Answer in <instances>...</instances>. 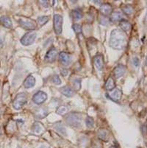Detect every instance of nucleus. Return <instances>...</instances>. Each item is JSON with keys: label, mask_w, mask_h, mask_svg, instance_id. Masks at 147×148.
<instances>
[{"label": "nucleus", "mask_w": 147, "mask_h": 148, "mask_svg": "<svg viewBox=\"0 0 147 148\" xmlns=\"http://www.w3.org/2000/svg\"><path fill=\"white\" fill-rule=\"evenodd\" d=\"M47 114H48V111L45 108H40L36 109V113H35L36 117L38 119H43L45 116H46Z\"/></svg>", "instance_id": "obj_18"}, {"label": "nucleus", "mask_w": 147, "mask_h": 148, "mask_svg": "<svg viewBox=\"0 0 147 148\" xmlns=\"http://www.w3.org/2000/svg\"><path fill=\"white\" fill-rule=\"evenodd\" d=\"M47 99V95L45 92L42 91H39L37 93H36L33 97H32V101L36 104L40 105L44 103Z\"/></svg>", "instance_id": "obj_7"}, {"label": "nucleus", "mask_w": 147, "mask_h": 148, "mask_svg": "<svg viewBox=\"0 0 147 148\" xmlns=\"http://www.w3.org/2000/svg\"><path fill=\"white\" fill-rule=\"evenodd\" d=\"M55 128L57 130L58 132H60L61 134H64V135H66V130L65 129V127H63V125L61 123H57L55 125Z\"/></svg>", "instance_id": "obj_25"}, {"label": "nucleus", "mask_w": 147, "mask_h": 148, "mask_svg": "<svg viewBox=\"0 0 147 148\" xmlns=\"http://www.w3.org/2000/svg\"><path fill=\"white\" fill-rule=\"evenodd\" d=\"M105 88H106V90H107V91H112V90H113L114 88H115L116 87V83H115V80H113V77H108V79L107 80V81H106V83H105Z\"/></svg>", "instance_id": "obj_20"}, {"label": "nucleus", "mask_w": 147, "mask_h": 148, "mask_svg": "<svg viewBox=\"0 0 147 148\" xmlns=\"http://www.w3.org/2000/svg\"><path fill=\"white\" fill-rule=\"evenodd\" d=\"M68 109L66 106H59L56 110V114H58V115L63 116L65 115V114H66L67 112H68Z\"/></svg>", "instance_id": "obj_23"}, {"label": "nucleus", "mask_w": 147, "mask_h": 148, "mask_svg": "<svg viewBox=\"0 0 147 148\" xmlns=\"http://www.w3.org/2000/svg\"><path fill=\"white\" fill-rule=\"evenodd\" d=\"M73 86H74V88H75L76 91L80 89L81 88V80L79 78H75L72 81Z\"/></svg>", "instance_id": "obj_27"}, {"label": "nucleus", "mask_w": 147, "mask_h": 148, "mask_svg": "<svg viewBox=\"0 0 147 148\" xmlns=\"http://www.w3.org/2000/svg\"><path fill=\"white\" fill-rule=\"evenodd\" d=\"M73 29L77 34H80L82 33V26L79 24H75L73 25Z\"/></svg>", "instance_id": "obj_30"}, {"label": "nucleus", "mask_w": 147, "mask_h": 148, "mask_svg": "<svg viewBox=\"0 0 147 148\" xmlns=\"http://www.w3.org/2000/svg\"><path fill=\"white\" fill-rule=\"evenodd\" d=\"M0 24L6 28H11L13 26L11 19L7 16H3L0 18Z\"/></svg>", "instance_id": "obj_17"}, {"label": "nucleus", "mask_w": 147, "mask_h": 148, "mask_svg": "<svg viewBox=\"0 0 147 148\" xmlns=\"http://www.w3.org/2000/svg\"><path fill=\"white\" fill-rule=\"evenodd\" d=\"M2 46V39H1V38H0V47H1Z\"/></svg>", "instance_id": "obj_37"}, {"label": "nucleus", "mask_w": 147, "mask_h": 148, "mask_svg": "<svg viewBox=\"0 0 147 148\" xmlns=\"http://www.w3.org/2000/svg\"><path fill=\"white\" fill-rule=\"evenodd\" d=\"M59 60H60V64L62 65L66 66H68L71 63V58L68 53L65 52H62L59 55Z\"/></svg>", "instance_id": "obj_11"}, {"label": "nucleus", "mask_w": 147, "mask_h": 148, "mask_svg": "<svg viewBox=\"0 0 147 148\" xmlns=\"http://www.w3.org/2000/svg\"><path fill=\"white\" fill-rule=\"evenodd\" d=\"M119 27H121V29H122V31H125V32H127V31H129V29H131L132 27V25L128 21H126V20H121V21H119Z\"/></svg>", "instance_id": "obj_19"}, {"label": "nucleus", "mask_w": 147, "mask_h": 148, "mask_svg": "<svg viewBox=\"0 0 147 148\" xmlns=\"http://www.w3.org/2000/svg\"><path fill=\"white\" fill-rule=\"evenodd\" d=\"M110 20L112 22H118L120 21L121 20H122V14H121V12H113L111 13L110 17Z\"/></svg>", "instance_id": "obj_21"}, {"label": "nucleus", "mask_w": 147, "mask_h": 148, "mask_svg": "<svg viewBox=\"0 0 147 148\" xmlns=\"http://www.w3.org/2000/svg\"><path fill=\"white\" fill-rule=\"evenodd\" d=\"M35 84H36V78L32 75H29L24 82V86L25 88H32Z\"/></svg>", "instance_id": "obj_14"}, {"label": "nucleus", "mask_w": 147, "mask_h": 148, "mask_svg": "<svg viewBox=\"0 0 147 148\" xmlns=\"http://www.w3.org/2000/svg\"><path fill=\"white\" fill-rule=\"evenodd\" d=\"M40 148H49V147H44V146H42V147H40Z\"/></svg>", "instance_id": "obj_38"}, {"label": "nucleus", "mask_w": 147, "mask_h": 148, "mask_svg": "<svg viewBox=\"0 0 147 148\" xmlns=\"http://www.w3.org/2000/svg\"><path fill=\"white\" fill-rule=\"evenodd\" d=\"M71 16H72L74 19L79 20L83 18V13L82 10H79V9H75V10H72V12H71Z\"/></svg>", "instance_id": "obj_22"}, {"label": "nucleus", "mask_w": 147, "mask_h": 148, "mask_svg": "<svg viewBox=\"0 0 147 148\" xmlns=\"http://www.w3.org/2000/svg\"><path fill=\"white\" fill-rule=\"evenodd\" d=\"M18 23H19L20 26L23 27L24 29H29V30H32L35 29L37 27L36 21L34 20L31 19L29 18H24V17H21L18 20Z\"/></svg>", "instance_id": "obj_4"}, {"label": "nucleus", "mask_w": 147, "mask_h": 148, "mask_svg": "<svg viewBox=\"0 0 147 148\" xmlns=\"http://www.w3.org/2000/svg\"><path fill=\"white\" fill-rule=\"evenodd\" d=\"M125 72H126V67L122 64H118L117 66H116L113 71V74L116 78H119L121 76H123Z\"/></svg>", "instance_id": "obj_12"}, {"label": "nucleus", "mask_w": 147, "mask_h": 148, "mask_svg": "<svg viewBox=\"0 0 147 148\" xmlns=\"http://www.w3.org/2000/svg\"><path fill=\"white\" fill-rule=\"evenodd\" d=\"M110 148H117V147H116L115 146H111V147H110Z\"/></svg>", "instance_id": "obj_39"}, {"label": "nucleus", "mask_w": 147, "mask_h": 148, "mask_svg": "<svg viewBox=\"0 0 147 148\" xmlns=\"http://www.w3.org/2000/svg\"><path fill=\"white\" fill-rule=\"evenodd\" d=\"M67 125L72 127H79L81 125V116L77 113H70L66 116Z\"/></svg>", "instance_id": "obj_2"}, {"label": "nucleus", "mask_w": 147, "mask_h": 148, "mask_svg": "<svg viewBox=\"0 0 147 148\" xmlns=\"http://www.w3.org/2000/svg\"><path fill=\"white\" fill-rule=\"evenodd\" d=\"M61 74L63 76H66L68 75V71H67V69H63L61 71Z\"/></svg>", "instance_id": "obj_36"}, {"label": "nucleus", "mask_w": 147, "mask_h": 148, "mask_svg": "<svg viewBox=\"0 0 147 148\" xmlns=\"http://www.w3.org/2000/svg\"><path fill=\"white\" fill-rule=\"evenodd\" d=\"M85 125L88 127H93L94 125V121L90 116H87L85 119Z\"/></svg>", "instance_id": "obj_29"}, {"label": "nucleus", "mask_w": 147, "mask_h": 148, "mask_svg": "<svg viewBox=\"0 0 147 148\" xmlns=\"http://www.w3.org/2000/svg\"><path fill=\"white\" fill-rule=\"evenodd\" d=\"M109 98L112 100L115 101V102H118V100L121 99V97H122V92L120 89L118 88H114L112 91H110L107 94Z\"/></svg>", "instance_id": "obj_9"}, {"label": "nucleus", "mask_w": 147, "mask_h": 148, "mask_svg": "<svg viewBox=\"0 0 147 148\" xmlns=\"http://www.w3.org/2000/svg\"><path fill=\"white\" fill-rule=\"evenodd\" d=\"M94 63L97 69L99 70V71L103 70L105 62H104V58L102 55H100V54L96 55L94 58Z\"/></svg>", "instance_id": "obj_10"}, {"label": "nucleus", "mask_w": 147, "mask_h": 148, "mask_svg": "<svg viewBox=\"0 0 147 148\" xmlns=\"http://www.w3.org/2000/svg\"><path fill=\"white\" fill-rule=\"evenodd\" d=\"M27 102V95L25 93H20L16 95L13 101V107L16 110L21 109Z\"/></svg>", "instance_id": "obj_3"}, {"label": "nucleus", "mask_w": 147, "mask_h": 148, "mask_svg": "<svg viewBox=\"0 0 147 148\" xmlns=\"http://www.w3.org/2000/svg\"><path fill=\"white\" fill-rule=\"evenodd\" d=\"M109 22V20L106 18V16H102L99 18V23L102 25H107Z\"/></svg>", "instance_id": "obj_31"}, {"label": "nucleus", "mask_w": 147, "mask_h": 148, "mask_svg": "<svg viewBox=\"0 0 147 148\" xmlns=\"http://www.w3.org/2000/svg\"><path fill=\"white\" fill-rule=\"evenodd\" d=\"M52 82L56 85H60L61 83V80H60V77H59L58 75H55L52 77Z\"/></svg>", "instance_id": "obj_32"}, {"label": "nucleus", "mask_w": 147, "mask_h": 148, "mask_svg": "<svg viewBox=\"0 0 147 148\" xmlns=\"http://www.w3.org/2000/svg\"><path fill=\"white\" fill-rule=\"evenodd\" d=\"M141 132H142L143 135L145 136L147 134V125H143L141 126Z\"/></svg>", "instance_id": "obj_34"}, {"label": "nucleus", "mask_w": 147, "mask_h": 148, "mask_svg": "<svg viewBox=\"0 0 147 148\" xmlns=\"http://www.w3.org/2000/svg\"><path fill=\"white\" fill-rule=\"evenodd\" d=\"M32 131L37 135L42 134L43 132L44 131V127L43 124L39 122H35L32 126Z\"/></svg>", "instance_id": "obj_13"}, {"label": "nucleus", "mask_w": 147, "mask_h": 148, "mask_svg": "<svg viewBox=\"0 0 147 148\" xmlns=\"http://www.w3.org/2000/svg\"><path fill=\"white\" fill-rule=\"evenodd\" d=\"M133 64H134V66L135 67H137L140 65V60L138 58L135 57L133 59Z\"/></svg>", "instance_id": "obj_33"}, {"label": "nucleus", "mask_w": 147, "mask_h": 148, "mask_svg": "<svg viewBox=\"0 0 147 148\" xmlns=\"http://www.w3.org/2000/svg\"><path fill=\"white\" fill-rule=\"evenodd\" d=\"M63 18L62 16L55 14L54 16V30L57 35H60L63 30Z\"/></svg>", "instance_id": "obj_5"}, {"label": "nucleus", "mask_w": 147, "mask_h": 148, "mask_svg": "<svg viewBox=\"0 0 147 148\" xmlns=\"http://www.w3.org/2000/svg\"><path fill=\"white\" fill-rule=\"evenodd\" d=\"M100 12L102 16H108L112 13V6L108 3L103 4L100 7Z\"/></svg>", "instance_id": "obj_15"}, {"label": "nucleus", "mask_w": 147, "mask_h": 148, "mask_svg": "<svg viewBox=\"0 0 147 148\" xmlns=\"http://www.w3.org/2000/svg\"><path fill=\"white\" fill-rule=\"evenodd\" d=\"M98 136L100 139L106 140L107 138V132L105 130H100L99 131Z\"/></svg>", "instance_id": "obj_28"}, {"label": "nucleus", "mask_w": 147, "mask_h": 148, "mask_svg": "<svg viewBox=\"0 0 147 148\" xmlns=\"http://www.w3.org/2000/svg\"><path fill=\"white\" fill-rule=\"evenodd\" d=\"M37 34L35 32H29L24 35L21 39V43L24 46H29L32 44L36 41Z\"/></svg>", "instance_id": "obj_6"}, {"label": "nucleus", "mask_w": 147, "mask_h": 148, "mask_svg": "<svg viewBox=\"0 0 147 148\" xmlns=\"http://www.w3.org/2000/svg\"><path fill=\"white\" fill-rule=\"evenodd\" d=\"M126 37L123 31L119 29H115L112 31L109 44L113 49L122 50L126 46Z\"/></svg>", "instance_id": "obj_1"}, {"label": "nucleus", "mask_w": 147, "mask_h": 148, "mask_svg": "<svg viewBox=\"0 0 147 148\" xmlns=\"http://www.w3.org/2000/svg\"><path fill=\"white\" fill-rule=\"evenodd\" d=\"M49 21V17L46 16H39L38 18V22L40 26H43L45 24H46Z\"/></svg>", "instance_id": "obj_26"}, {"label": "nucleus", "mask_w": 147, "mask_h": 148, "mask_svg": "<svg viewBox=\"0 0 147 148\" xmlns=\"http://www.w3.org/2000/svg\"><path fill=\"white\" fill-rule=\"evenodd\" d=\"M39 2H40V3H42L41 5H42L44 7H45V8H47V7L49 6L48 1H40Z\"/></svg>", "instance_id": "obj_35"}, {"label": "nucleus", "mask_w": 147, "mask_h": 148, "mask_svg": "<svg viewBox=\"0 0 147 148\" xmlns=\"http://www.w3.org/2000/svg\"><path fill=\"white\" fill-rule=\"evenodd\" d=\"M57 54H58V52H57L56 48H50L45 56V61L47 62V63H52V62L55 61V60L57 59Z\"/></svg>", "instance_id": "obj_8"}, {"label": "nucleus", "mask_w": 147, "mask_h": 148, "mask_svg": "<svg viewBox=\"0 0 147 148\" xmlns=\"http://www.w3.org/2000/svg\"><path fill=\"white\" fill-rule=\"evenodd\" d=\"M122 11L124 14L129 16L133 13V8L129 5H126L122 7Z\"/></svg>", "instance_id": "obj_24"}, {"label": "nucleus", "mask_w": 147, "mask_h": 148, "mask_svg": "<svg viewBox=\"0 0 147 148\" xmlns=\"http://www.w3.org/2000/svg\"><path fill=\"white\" fill-rule=\"evenodd\" d=\"M0 114H1V110H0Z\"/></svg>", "instance_id": "obj_40"}, {"label": "nucleus", "mask_w": 147, "mask_h": 148, "mask_svg": "<svg viewBox=\"0 0 147 148\" xmlns=\"http://www.w3.org/2000/svg\"><path fill=\"white\" fill-rule=\"evenodd\" d=\"M60 91L61 94L65 95L68 97H71L75 95V91L69 86H63L60 88Z\"/></svg>", "instance_id": "obj_16"}]
</instances>
